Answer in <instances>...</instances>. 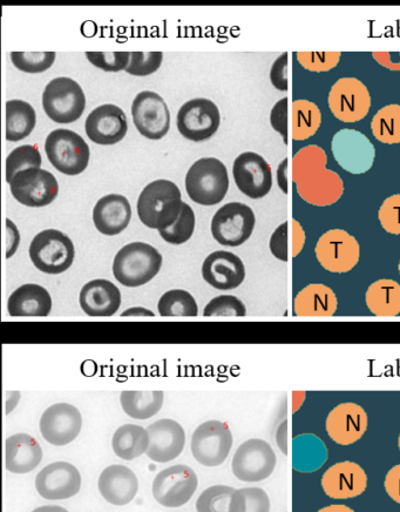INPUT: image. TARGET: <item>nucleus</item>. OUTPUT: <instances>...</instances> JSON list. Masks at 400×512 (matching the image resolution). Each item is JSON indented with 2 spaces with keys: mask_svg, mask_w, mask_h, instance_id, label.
<instances>
[{
  "mask_svg": "<svg viewBox=\"0 0 400 512\" xmlns=\"http://www.w3.org/2000/svg\"><path fill=\"white\" fill-rule=\"evenodd\" d=\"M327 163V153L317 145L301 148L291 161V180L298 195L309 205L328 207L343 197V180L328 170Z\"/></svg>",
  "mask_w": 400,
  "mask_h": 512,
  "instance_id": "f257e3e1",
  "label": "nucleus"
},
{
  "mask_svg": "<svg viewBox=\"0 0 400 512\" xmlns=\"http://www.w3.org/2000/svg\"><path fill=\"white\" fill-rule=\"evenodd\" d=\"M183 201L179 187L169 180L148 184L138 200L139 218L145 226L165 231L179 219Z\"/></svg>",
  "mask_w": 400,
  "mask_h": 512,
  "instance_id": "f03ea898",
  "label": "nucleus"
},
{
  "mask_svg": "<svg viewBox=\"0 0 400 512\" xmlns=\"http://www.w3.org/2000/svg\"><path fill=\"white\" fill-rule=\"evenodd\" d=\"M161 266L162 256L157 248L145 242H133L115 255L113 274L122 286L140 287L153 280Z\"/></svg>",
  "mask_w": 400,
  "mask_h": 512,
  "instance_id": "7ed1b4c3",
  "label": "nucleus"
},
{
  "mask_svg": "<svg viewBox=\"0 0 400 512\" xmlns=\"http://www.w3.org/2000/svg\"><path fill=\"white\" fill-rule=\"evenodd\" d=\"M186 190L196 204L215 206L226 198L229 190V177L225 164L219 159L202 158L186 175Z\"/></svg>",
  "mask_w": 400,
  "mask_h": 512,
  "instance_id": "20e7f679",
  "label": "nucleus"
},
{
  "mask_svg": "<svg viewBox=\"0 0 400 512\" xmlns=\"http://www.w3.org/2000/svg\"><path fill=\"white\" fill-rule=\"evenodd\" d=\"M46 116L57 124H72L85 111L86 98L80 85L71 78L60 77L47 84L43 93Z\"/></svg>",
  "mask_w": 400,
  "mask_h": 512,
  "instance_id": "39448f33",
  "label": "nucleus"
},
{
  "mask_svg": "<svg viewBox=\"0 0 400 512\" xmlns=\"http://www.w3.org/2000/svg\"><path fill=\"white\" fill-rule=\"evenodd\" d=\"M45 151L52 166L71 177L83 173L90 163V147L86 141L78 133L64 128L49 134Z\"/></svg>",
  "mask_w": 400,
  "mask_h": 512,
  "instance_id": "423d86ee",
  "label": "nucleus"
},
{
  "mask_svg": "<svg viewBox=\"0 0 400 512\" xmlns=\"http://www.w3.org/2000/svg\"><path fill=\"white\" fill-rule=\"evenodd\" d=\"M76 256L72 240L57 229L40 232L32 240L30 258L40 272L56 275L69 269Z\"/></svg>",
  "mask_w": 400,
  "mask_h": 512,
  "instance_id": "0eeeda50",
  "label": "nucleus"
},
{
  "mask_svg": "<svg viewBox=\"0 0 400 512\" xmlns=\"http://www.w3.org/2000/svg\"><path fill=\"white\" fill-rule=\"evenodd\" d=\"M315 254L325 271L344 274L358 265L361 259V246L356 238L344 229H330L317 241Z\"/></svg>",
  "mask_w": 400,
  "mask_h": 512,
  "instance_id": "6e6552de",
  "label": "nucleus"
},
{
  "mask_svg": "<svg viewBox=\"0 0 400 512\" xmlns=\"http://www.w3.org/2000/svg\"><path fill=\"white\" fill-rule=\"evenodd\" d=\"M329 109L335 118L352 124L363 120L371 109V96L361 80L345 77L332 85L328 98Z\"/></svg>",
  "mask_w": 400,
  "mask_h": 512,
  "instance_id": "1a4fd4ad",
  "label": "nucleus"
},
{
  "mask_svg": "<svg viewBox=\"0 0 400 512\" xmlns=\"http://www.w3.org/2000/svg\"><path fill=\"white\" fill-rule=\"evenodd\" d=\"M255 225L252 208L241 202H230L214 215L212 234L222 246L239 247L252 237Z\"/></svg>",
  "mask_w": 400,
  "mask_h": 512,
  "instance_id": "9d476101",
  "label": "nucleus"
},
{
  "mask_svg": "<svg viewBox=\"0 0 400 512\" xmlns=\"http://www.w3.org/2000/svg\"><path fill=\"white\" fill-rule=\"evenodd\" d=\"M277 457L273 447L261 439L248 440L237 448L233 458V474L242 482L255 483L273 475Z\"/></svg>",
  "mask_w": 400,
  "mask_h": 512,
  "instance_id": "9b49d317",
  "label": "nucleus"
},
{
  "mask_svg": "<svg viewBox=\"0 0 400 512\" xmlns=\"http://www.w3.org/2000/svg\"><path fill=\"white\" fill-rule=\"evenodd\" d=\"M233 435L226 423L208 421L196 428L192 436V453L202 466L219 467L233 447Z\"/></svg>",
  "mask_w": 400,
  "mask_h": 512,
  "instance_id": "f8f14e48",
  "label": "nucleus"
},
{
  "mask_svg": "<svg viewBox=\"0 0 400 512\" xmlns=\"http://www.w3.org/2000/svg\"><path fill=\"white\" fill-rule=\"evenodd\" d=\"M331 151L343 170L359 175L371 170L376 158V150L363 133L356 130H341L331 141Z\"/></svg>",
  "mask_w": 400,
  "mask_h": 512,
  "instance_id": "ddd939ff",
  "label": "nucleus"
},
{
  "mask_svg": "<svg viewBox=\"0 0 400 512\" xmlns=\"http://www.w3.org/2000/svg\"><path fill=\"white\" fill-rule=\"evenodd\" d=\"M198 484V476L194 470L178 464L160 471L155 477L153 496L162 507L179 508L191 501Z\"/></svg>",
  "mask_w": 400,
  "mask_h": 512,
  "instance_id": "4468645a",
  "label": "nucleus"
},
{
  "mask_svg": "<svg viewBox=\"0 0 400 512\" xmlns=\"http://www.w3.org/2000/svg\"><path fill=\"white\" fill-rule=\"evenodd\" d=\"M176 123L183 137L200 143L218 132L221 123L219 107L209 99H193L181 107Z\"/></svg>",
  "mask_w": 400,
  "mask_h": 512,
  "instance_id": "2eb2a0df",
  "label": "nucleus"
},
{
  "mask_svg": "<svg viewBox=\"0 0 400 512\" xmlns=\"http://www.w3.org/2000/svg\"><path fill=\"white\" fill-rule=\"evenodd\" d=\"M11 193L20 204L45 207L58 197L59 185L54 175L42 168L19 172L10 183Z\"/></svg>",
  "mask_w": 400,
  "mask_h": 512,
  "instance_id": "dca6fc26",
  "label": "nucleus"
},
{
  "mask_svg": "<svg viewBox=\"0 0 400 512\" xmlns=\"http://www.w3.org/2000/svg\"><path fill=\"white\" fill-rule=\"evenodd\" d=\"M135 127L147 139L160 140L171 127V113L158 93L144 91L135 97L132 105Z\"/></svg>",
  "mask_w": 400,
  "mask_h": 512,
  "instance_id": "f3484780",
  "label": "nucleus"
},
{
  "mask_svg": "<svg viewBox=\"0 0 400 512\" xmlns=\"http://www.w3.org/2000/svg\"><path fill=\"white\" fill-rule=\"evenodd\" d=\"M237 188L250 199H262L273 188V170L260 154L244 152L234 161Z\"/></svg>",
  "mask_w": 400,
  "mask_h": 512,
  "instance_id": "a211bd4d",
  "label": "nucleus"
},
{
  "mask_svg": "<svg viewBox=\"0 0 400 512\" xmlns=\"http://www.w3.org/2000/svg\"><path fill=\"white\" fill-rule=\"evenodd\" d=\"M39 426L47 442L52 446L64 447L79 436L83 417L72 404L57 403L45 410Z\"/></svg>",
  "mask_w": 400,
  "mask_h": 512,
  "instance_id": "6ab92c4d",
  "label": "nucleus"
},
{
  "mask_svg": "<svg viewBox=\"0 0 400 512\" xmlns=\"http://www.w3.org/2000/svg\"><path fill=\"white\" fill-rule=\"evenodd\" d=\"M368 426V414L363 407L352 402L338 404L325 421V429L330 439L344 447L361 440Z\"/></svg>",
  "mask_w": 400,
  "mask_h": 512,
  "instance_id": "aec40b11",
  "label": "nucleus"
},
{
  "mask_svg": "<svg viewBox=\"0 0 400 512\" xmlns=\"http://www.w3.org/2000/svg\"><path fill=\"white\" fill-rule=\"evenodd\" d=\"M80 487L79 470L67 462L51 463L36 477L38 494L49 501L67 500L76 496Z\"/></svg>",
  "mask_w": 400,
  "mask_h": 512,
  "instance_id": "412c9836",
  "label": "nucleus"
},
{
  "mask_svg": "<svg viewBox=\"0 0 400 512\" xmlns=\"http://www.w3.org/2000/svg\"><path fill=\"white\" fill-rule=\"evenodd\" d=\"M368 487V476L359 464L344 461L334 464L322 477L324 493L334 500H349L362 495Z\"/></svg>",
  "mask_w": 400,
  "mask_h": 512,
  "instance_id": "4be33fe9",
  "label": "nucleus"
},
{
  "mask_svg": "<svg viewBox=\"0 0 400 512\" xmlns=\"http://www.w3.org/2000/svg\"><path fill=\"white\" fill-rule=\"evenodd\" d=\"M87 137L98 145L111 146L126 137L128 125L120 107L106 104L94 109L86 119Z\"/></svg>",
  "mask_w": 400,
  "mask_h": 512,
  "instance_id": "5701e85b",
  "label": "nucleus"
},
{
  "mask_svg": "<svg viewBox=\"0 0 400 512\" xmlns=\"http://www.w3.org/2000/svg\"><path fill=\"white\" fill-rule=\"evenodd\" d=\"M149 447L147 456L154 462L167 463L179 457L185 448L186 434L180 423L164 419L147 428Z\"/></svg>",
  "mask_w": 400,
  "mask_h": 512,
  "instance_id": "b1692460",
  "label": "nucleus"
},
{
  "mask_svg": "<svg viewBox=\"0 0 400 512\" xmlns=\"http://www.w3.org/2000/svg\"><path fill=\"white\" fill-rule=\"evenodd\" d=\"M202 276L210 286L220 291H230L243 284L246 268L239 256L219 251L207 256L202 265Z\"/></svg>",
  "mask_w": 400,
  "mask_h": 512,
  "instance_id": "393cba45",
  "label": "nucleus"
},
{
  "mask_svg": "<svg viewBox=\"0 0 400 512\" xmlns=\"http://www.w3.org/2000/svg\"><path fill=\"white\" fill-rule=\"evenodd\" d=\"M81 309L94 318H108L119 311L121 293L119 288L108 280L88 282L80 292Z\"/></svg>",
  "mask_w": 400,
  "mask_h": 512,
  "instance_id": "a878e982",
  "label": "nucleus"
},
{
  "mask_svg": "<svg viewBox=\"0 0 400 512\" xmlns=\"http://www.w3.org/2000/svg\"><path fill=\"white\" fill-rule=\"evenodd\" d=\"M98 487L101 496L108 503L122 507L134 500L139 490L137 476L130 468L115 464L107 467L99 477Z\"/></svg>",
  "mask_w": 400,
  "mask_h": 512,
  "instance_id": "bb28decb",
  "label": "nucleus"
},
{
  "mask_svg": "<svg viewBox=\"0 0 400 512\" xmlns=\"http://www.w3.org/2000/svg\"><path fill=\"white\" fill-rule=\"evenodd\" d=\"M132 219L130 202L119 194L101 198L93 211V221L101 234L113 237L125 231Z\"/></svg>",
  "mask_w": 400,
  "mask_h": 512,
  "instance_id": "cd10ccee",
  "label": "nucleus"
},
{
  "mask_svg": "<svg viewBox=\"0 0 400 512\" xmlns=\"http://www.w3.org/2000/svg\"><path fill=\"white\" fill-rule=\"evenodd\" d=\"M43 460V450L31 435L16 434L5 442V467L12 474H29Z\"/></svg>",
  "mask_w": 400,
  "mask_h": 512,
  "instance_id": "c85d7f7f",
  "label": "nucleus"
},
{
  "mask_svg": "<svg viewBox=\"0 0 400 512\" xmlns=\"http://www.w3.org/2000/svg\"><path fill=\"white\" fill-rule=\"evenodd\" d=\"M338 300L334 291L322 284L304 287L295 296L293 312L298 318H330L337 312Z\"/></svg>",
  "mask_w": 400,
  "mask_h": 512,
  "instance_id": "c756f323",
  "label": "nucleus"
},
{
  "mask_svg": "<svg viewBox=\"0 0 400 512\" xmlns=\"http://www.w3.org/2000/svg\"><path fill=\"white\" fill-rule=\"evenodd\" d=\"M13 318H44L52 311V299L42 286L27 284L16 289L8 302Z\"/></svg>",
  "mask_w": 400,
  "mask_h": 512,
  "instance_id": "7c9ffc66",
  "label": "nucleus"
},
{
  "mask_svg": "<svg viewBox=\"0 0 400 512\" xmlns=\"http://www.w3.org/2000/svg\"><path fill=\"white\" fill-rule=\"evenodd\" d=\"M328 449L320 437L302 434L293 441V468L302 474L320 470L328 461Z\"/></svg>",
  "mask_w": 400,
  "mask_h": 512,
  "instance_id": "2f4dec72",
  "label": "nucleus"
},
{
  "mask_svg": "<svg viewBox=\"0 0 400 512\" xmlns=\"http://www.w3.org/2000/svg\"><path fill=\"white\" fill-rule=\"evenodd\" d=\"M365 302L372 314L393 318L400 314V285L391 279L375 281L366 291Z\"/></svg>",
  "mask_w": 400,
  "mask_h": 512,
  "instance_id": "473e14b6",
  "label": "nucleus"
},
{
  "mask_svg": "<svg viewBox=\"0 0 400 512\" xmlns=\"http://www.w3.org/2000/svg\"><path fill=\"white\" fill-rule=\"evenodd\" d=\"M305 232L296 219L283 222L270 238V251L276 259L288 262L300 255L305 245Z\"/></svg>",
  "mask_w": 400,
  "mask_h": 512,
  "instance_id": "72a5a7b5",
  "label": "nucleus"
},
{
  "mask_svg": "<svg viewBox=\"0 0 400 512\" xmlns=\"http://www.w3.org/2000/svg\"><path fill=\"white\" fill-rule=\"evenodd\" d=\"M322 124V113L318 106L307 99H298L291 104L290 136L295 141L307 140Z\"/></svg>",
  "mask_w": 400,
  "mask_h": 512,
  "instance_id": "f704fd0d",
  "label": "nucleus"
},
{
  "mask_svg": "<svg viewBox=\"0 0 400 512\" xmlns=\"http://www.w3.org/2000/svg\"><path fill=\"white\" fill-rule=\"evenodd\" d=\"M37 124L35 109L26 101L10 100L6 103V139L19 141L30 136Z\"/></svg>",
  "mask_w": 400,
  "mask_h": 512,
  "instance_id": "c9c22d12",
  "label": "nucleus"
},
{
  "mask_svg": "<svg viewBox=\"0 0 400 512\" xmlns=\"http://www.w3.org/2000/svg\"><path fill=\"white\" fill-rule=\"evenodd\" d=\"M112 447L115 455L125 461H132L147 453L149 435L147 429L137 424H125L113 435Z\"/></svg>",
  "mask_w": 400,
  "mask_h": 512,
  "instance_id": "e433bc0d",
  "label": "nucleus"
},
{
  "mask_svg": "<svg viewBox=\"0 0 400 512\" xmlns=\"http://www.w3.org/2000/svg\"><path fill=\"white\" fill-rule=\"evenodd\" d=\"M124 412L135 420H148L164 406V392H122L120 396Z\"/></svg>",
  "mask_w": 400,
  "mask_h": 512,
  "instance_id": "4c0bfd02",
  "label": "nucleus"
},
{
  "mask_svg": "<svg viewBox=\"0 0 400 512\" xmlns=\"http://www.w3.org/2000/svg\"><path fill=\"white\" fill-rule=\"evenodd\" d=\"M371 131L379 143L400 144V105L392 104L379 110L371 121Z\"/></svg>",
  "mask_w": 400,
  "mask_h": 512,
  "instance_id": "58836bf2",
  "label": "nucleus"
},
{
  "mask_svg": "<svg viewBox=\"0 0 400 512\" xmlns=\"http://www.w3.org/2000/svg\"><path fill=\"white\" fill-rule=\"evenodd\" d=\"M161 316H198L199 308L194 296L182 289H173L161 296L159 301Z\"/></svg>",
  "mask_w": 400,
  "mask_h": 512,
  "instance_id": "ea45409f",
  "label": "nucleus"
},
{
  "mask_svg": "<svg viewBox=\"0 0 400 512\" xmlns=\"http://www.w3.org/2000/svg\"><path fill=\"white\" fill-rule=\"evenodd\" d=\"M270 498L261 488L235 490L229 512H270Z\"/></svg>",
  "mask_w": 400,
  "mask_h": 512,
  "instance_id": "a19ab883",
  "label": "nucleus"
},
{
  "mask_svg": "<svg viewBox=\"0 0 400 512\" xmlns=\"http://www.w3.org/2000/svg\"><path fill=\"white\" fill-rule=\"evenodd\" d=\"M42 164V154L37 146H19L6 159V181L10 184L13 177L19 172L29 170V168H40Z\"/></svg>",
  "mask_w": 400,
  "mask_h": 512,
  "instance_id": "79ce46f5",
  "label": "nucleus"
},
{
  "mask_svg": "<svg viewBox=\"0 0 400 512\" xmlns=\"http://www.w3.org/2000/svg\"><path fill=\"white\" fill-rule=\"evenodd\" d=\"M195 231V214L193 208L183 202L182 211L178 220L171 227L160 231L161 238L168 244L182 245L193 237Z\"/></svg>",
  "mask_w": 400,
  "mask_h": 512,
  "instance_id": "37998d69",
  "label": "nucleus"
},
{
  "mask_svg": "<svg viewBox=\"0 0 400 512\" xmlns=\"http://www.w3.org/2000/svg\"><path fill=\"white\" fill-rule=\"evenodd\" d=\"M235 489L228 485H213L203 491L196 502L198 512H229Z\"/></svg>",
  "mask_w": 400,
  "mask_h": 512,
  "instance_id": "c03bdc74",
  "label": "nucleus"
},
{
  "mask_svg": "<svg viewBox=\"0 0 400 512\" xmlns=\"http://www.w3.org/2000/svg\"><path fill=\"white\" fill-rule=\"evenodd\" d=\"M11 60L19 71L42 73L50 69L56 60V52H12Z\"/></svg>",
  "mask_w": 400,
  "mask_h": 512,
  "instance_id": "a18cd8bd",
  "label": "nucleus"
},
{
  "mask_svg": "<svg viewBox=\"0 0 400 512\" xmlns=\"http://www.w3.org/2000/svg\"><path fill=\"white\" fill-rule=\"evenodd\" d=\"M297 60L310 72H329L340 64L341 52H297Z\"/></svg>",
  "mask_w": 400,
  "mask_h": 512,
  "instance_id": "49530a36",
  "label": "nucleus"
},
{
  "mask_svg": "<svg viewBox=\"0 0 400 512\" xmlns=\"http://www.w3.org/2000/svg\"><path fill=\"white\" fill-rule=\"evenodd\" d=\"M162 59V52H131L130 65L126 72L135 77H147L160 69Z\"/></svg>",
  "mask_w": 400,
  "mask_h": 512,
  "instance_id": "de8ad7c7",
  "label": "nucleus"
},
{
  "mask_svg": "<svg viewBox=\"0 0 400 512\" xmlns=\"http://www.w3.org/2000/svg\"><path fill=\"white\" fill-rule=\"evenodd\" d=\"M88 62L106 72H119L130 65L131 52H86Z\"/></svg>",
  "mask_w": 400,
  "mask_h": 512,
  "instance_id": "09e8293b",
  "label": "nucleus"
},
{
  "mask_svg": "<svg viewBox=\"0 0 400 512\" xmlns=\"http://www.w3.org/2000/svg\"><path fill=\"white\" fill-rule=\"evenodd\" d=\"M203 315L206 318H210V316H246L247 308L236 296L220 295L208 303Z\"/></svg>",
  "mask_w": 400,
  "mask_h": 512,
  "instance_id": "8fccbe9b",
  "label": "nucleus"
},
{
  "mask_svg": "<svg viewBox=\"0 0 400 512\" xmlns=\"http://www.w3.org/2000/svg\"><path fill=\"white\" fill-rule=\"evenodd\" d=\"M378 220L386 233L400 235V194L384 200L378 211Z\"/></svg>",
  "mask_w": 400,
  "mask_h": 512,
  "instance_id": "3c124183",
  "label": "nucleus"
},
{
  "mask_svg": "<svg viewBox=\"0 0 400 512\" xmlns=\"http://www.w3.org/2000/svg\"><path fill=\"white\" fill-rule=\"evenodd\" d=\"M289 99L283 98L274 105L270 114V123L274 131L281 134L284 144H289Z\"/></svg>",
  "mask_w": 400,
  "mask_h": 512,
  "instance_id": "603ef678",
  "label": "nucleus"
},
{
  "mask_svg": "<svg viewBox=\"0 0 400 512\" xmlns=\"http://www.w3.org/2000/svg\"><path fill=\"white\" fill-rule=\"evenodd\" d=\"M289 53H283L271 66L270 80L275 89L281 92H288L290 87V63Z\"/></svg>",
  "mask_w": 400,
  "mask_h": 512,
  "instance_id": "864d4df0",
  "label": "nucleus"
},
{
  "mask_svg": "<svg viewBox=\"0 0 400 512\" xmlns=\"http://www.w3.org/2000/svg\"><path fill=\"white\" fill-rule=\"evenodd\" d=\"M385 490L393 501L400 504V464L391 468L385 476Z\"/></svg>",
  "mask_w": 400,
  "mask_h": 512,
  "instance_id": "5fc2aeb1",
  "label": "nucleus"
},
{
  "mask_svg": "<svg viewBox=\"0 0 400 512\" xmlns=\"http://www.w3.org/2000/svg\"><path fill=\"white\" fill-rule=\"evenodd\" d=\"M372 57L376 59L379 65L390 71H400V52H372Z\"/></svg>",
  "mask_w": 400,
  "mask_h": 512,
  "instance_id": "6e6d98bb",
  "label": "nucleus"
},
{
  "mask_svg": "<svg viewBox=\"0 0 400 512\" xmlns=\"http://www.w3.org/2000/svg\"><path fill=\"white\" fill-rule=\"evenodd\" d=\"M288 171L289 159L287 158L282 161L279 170H277V181H279V186L284 194L289 193Z\"/></svg>",
  "mask_w": 400,
  "mask_h": 512,
  "instance_id": "4d7b16f0",
  "label": "nucleus"
},
{
  "mask_svg": "<svg viewBox=\"0 0 400 512\" xmlns=\"http://www.w3.org/2000/svg\"><path fill=\"white\" fill-rule=\"evenodd\" d=\"M317 512H355L351 508L347 507V505L343 504H332L329 507L322 508Z\"/></svg>",
  "mask_w": 400,
  "mask_h": 512,
  "instance_id": "13d9d810",
  "label": "nucleus"
},
{
  "mask_svg": "<svg viewBox=\"0 0 400 512\" xmlns=\"http://www.w3.org/2000/svg\"><path fill=\"white\" fill-rule=\"evenodd\" d=\"M32 512H69L63 507H58V505H45V507H40Z\"/></svg>",
  "mask_w": 400,
  "mask_h": 512,
  "instance_id": "bf43d9fd",
  "label": "nucleus"
},
{
  "mask_svg": "<svg viewBox=\"0 0 400 512\" xmlns=\"http://www.w3.org/2000/svg\"><path fill=\"white\" fill-rule=\"evenodd\" d=\"M398 447H399V450H400V435L398 437Z\"/></svg>",
  "mask_w": 400,
  "mask_h": 512,
  "instance_id": "052dcab7",
  "label": "nucleus"
},
{
  "mask_svg": "<svg viewBox=\"0 0 400 512\" xmlns=\"http://www.w3.org/2000/svg\"><path fill=\"white\" fill-rule=\"evenodd\" d=\"M398 272L400 274V260H399V264H398Z\"/></svg>",
  "mask_w": 400,
  "mask_h": 512,
  "instance_id": "680f3d73",
  "label": "nucleus"
}]
</instances>
